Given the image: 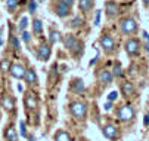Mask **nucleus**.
Instances as JSON below:
<instances>
[{"label":"nucleus","mask_w":149,"mask_h":141,"mask_svg":"<svg viewBox=\"0 0 149 141\" xmlns=\"http://www.w3.org/2000/svg\"><path fill=\"white\" fill-rule=\"evenodd\" d=\"M63 45H65V48L70 49L74 55H81V43L75 39V36L67 34L63 37Z\"/></svg>","instance_id":"nucleus-1"},{"label":"nucleus","mask_w":149,"mask_h":141,"mask_svg":"<svg viewBox=\"0 0 149 141\" xmlns=\"http://www.w3.org/2000/svg\"><path fill=\"white\" fill-rule=\"evenodd\" d=\"M38 2H45V0H38Z\"/></svg>","instance_id":"nucleus-40"},{"label":"nucleus","mask_w":149,"mask_h":141,"mask_svg":"<svg viewBox=\"0 0 149 141\" xmlns=\"http://www.w3.org/2000/svg\"><path fill=\"white\" fill-rule=\"evenodd\" d=\"M102 134H103L105 138H108V140H111V141L118 140V128L114 126V125H105V126L102 128Z\"/></svg>","instance_id":"nucleus-7"},{"label":"nucleus","mask_w":149,"mask_h":141,"mask_svg":"<svg viewBox=\"0 0 149 141\" xmlns=\"http://www.w3.org/2000/svg\"><path fill=\"white\" fill-rule=\"evenodd\" d=\"M36 9H37V3L31 0L30 5H28V11H30V13H34V12H36Z\"/></svg>","instance_id":"nucleus-32"},{"label":"nucleus","mask_w":149,"mask_h":141,"mask_svg":"<svg viewBox=\"0 0 149 141\" xmlns=\"http://www.w3.org/2000/svg\"><path fill=\"white\" fill-rule=\"evenodd\" d=\"M2 33H3V28H0V46L3 45V40H2Z\"/></svg>","instance_id":"nucleus-38"},{"label":"nucleus","mask_w":149,"mask_h":141,"mask_svg":"<svg viewBox=\"0 0 149 141\" xmlns=\"http://www.w3.org/2000/svg\"><path fill=\"white\" fill-rule=\"evenodd\" d=\"M143 3H145V5L148 6V5H149V0H143Z\"/></svg>","instance_id":"nucleus-39"},{"label":"nucleus","mask_w":149,"mask_h":141,"mask_svg":"<svg viewBox=\"0 0 149 141\" xmlns=\"http://www.w3.org/2000/svg\"><path fill=\"white\" fill-rule=\"evenodd\" d=\"M100 11H96V15H95V25H99V21H100Z\"/></svg>","instance_id":"nucleus-34"},{"label":"nucleus","mask_w":149,"mask_h":141,"mask_svg":"<svg viewBox=\"0 0 149 141\" xmlns=\"http://www.w3.org/2000/svg\"><path fill=\"white\" fill-rule=\"evenodd\" d=\"M99 80H100V83H103V85H109L112 82V73L108 71V70L99 71Z\"/></svg>","instance_id":"nucleus-15"},{"label":"nucleus","mask_w":149,"mask_h":141,"mask_svg":"<svg viewBox=\"0 0 149 141\" xmlns=\"http://www.w3.org/2000/svg\"><path fill=\"white\" fill-rule=\"evenodd\" d=\"M18 3H19V0H8L6 2V8L9 12H13L16 8H18Z\"/></svg>","instance_id":"nucleus-23"},{"label":"nucleus","mask_w":149,"mask_h":141,"mask_svg":"<svg viewBox=\"0 0 149 141\" xmlns=\"http://www.w3.org/2000/svg\"><path fill=\"white\" fill-rule=\"evenodd\" d=\"M33 30L37 34H40L41 31H43V24H41L40 19H34V21H33Z\"/></svg>","instance_id":"nucleus-22"},{"label":"nucleus","mask_w":149,"mask_h":141,"mask_svg":"<svg viewBox=\"0 0 149 141\" xmlns=\"http://www.w3.org/2000/svg\"><path fill=\"white\" fill-rule=\"evenodd\" d=\"M55 141H72V138L67 131H58L55 135Z\"/></svg>","instance_id":"nucleus-19"},{"label":"nucleus","mask_w":149,"mask_h":141,"mask_svg":"<svg viewBox=\"0 0 149 141\" xmlns=\"http://www.w3.org/2000/svg\"><path fill=\"white\" fill-rule=\"evenodd\" d=\"M63 2H65L68 6H72V3H74V0H63Z\"/></svg>","instance_id":"nucleus-37"},{"label":"nucleus","mask_w":149,"mask_h":141,"mask_svg":"<svg viewBox=\"0 0 149 141\" xmlns=\"http://www.w3.org/2000/svg\"><path fill=\"white\" fill-rule=\"evenodd\" d=\"M25 71H27L25 67L21 64V63H15V64H12V66H10V70H9L10 76L15 77V79H24Z\"/></svg>","instance_id":"nucleus-6"},{"label":"nucleus","mask_w":149,"mask_h":141,"mask_svg":"<svg viewBox=\"0 0 149 141\" xmlns=\"http://www.w3.org/2000/svg\"><path fill=\"white\" fill-rule=\"evenodd\" d=\"M10 43H12L13 49H19V42H18V37H15V36H10Z\"/></svg>","instance_id":"nucleus-28"},{"label":"nucleus","mask_w":149,"mask_h":141,"mask_svg":"<svg viewBox=\"0 0 149 141\" xmlns=\"http://www.w3.org/2000/svg\"><path fill=\"white\" fill-rule=\"evenodd\" d=\"M100 46L106 51V52H112L114 48H115V42H114V39L109 36V34H103L100 37Z\"/></svg>","instance_id":"nucleus-8"},{"label":"nucleus","mask_w":149,"mask_h":141,"mask_svg":"<svg viewBox=\"0 0 149 141\" xmlns=\"http://www.w3.org/2000/svg\"><path fill=\"white\" fill-rule=\"evenodd\" d=\"M142 34H143V37H145V40H146V51H148V54H149V34H148L146 31H143Z\"/></svg>","instance_id":"nucleus-33"},{"label":"nucleus","mask_w":149,"mask_h":141,"mask_svg":"<svg viewBox=\"0 0 149 141\" xmlns=\"http://www.w3.org/2000/svg\"><path fill=\"white\" fill-rule=\"evenodd\" d=\"M19 129H21V137H27V128H25V122L21 120L19 122Z\"/></svg>","instance_id":"nucleus-27"},{"label":"nucleus","mask_w":149,"mask_h":141,"mask_svg":"<svg viewBox=\"0 0 149 141\" xmlns=\"http://www.w3.org/2000/svg\"><path fill=\"white\" fill-rule=\"evenodd\" d=\"M70 9H71V6H68L63 0H59L58 5H56V15L63 18V16H67L70 13Z\"/></svg>","instance_id":"nucleus-11"},{"label":"nucleus","mask_w":149,"mask_h":141,"mask_svg":"<svg viewBox=\"0 0 149 141\" xmlns=\"http://www.w3.org/2000/svg\"><path fill=\"white\" fill-rule=\"evenodd\" d=\"M27 25H28V18H27V16H22V18H21V21H19L18 28H19L21 31H24V30L27 28Z\"/></svg>","instance_id":"nucleus-25"},{"label":"nucleus","mask_w":149,"mask_h":141,"mask_svg":"<svg viewBox=\"0 0 149 141\" xmlns=\"http://www.w3.org/2000/svg\"><path fill=\"white\" fill-rule=\"evenodd\" d=\"M143 123H145L146 126L149 125V113H146V114H145V120H143Z\"/></svg>","instance_id":"nucleus-35"},{"label":"nucleus","mask_w":149,"mask_h":141,"mask_svg":"<svg viewBox=\"0 0 149 141\" xmlns=\"http://www.w3.org/2000/svg\"><path fill=\"white\" fill-rule=\"evenodd\" d=\"M81 23H83V19H81L80 16H75V18L72 19V23H71V25H72V27H78V25H80Z\"/></svg>","instance_id":"nucleus-31"},{"label":"nucleus","mask_w":149,"mask_h":141,"mask_svg":"<svg viewBox=\"0 0 149 141\" xmlns=\"http://www.w3.org/2000/svg\"><path fill=\"white\" fill-rule=\"evenodd\" d=\"M105 110H111V101H108L105 104Z\"/></svg>","instance_id":"nucleus-36"},{"label":"nucleus","mask_w":149,"mask_h":141,"mask_svg":"<svg viewBox=\"0 0 149 141\" xmlns=\"http://www.w3.org/2000/svg\"><path fill=\"white\" fill-rule=\"evenodd\" d=\"M0 117H2V114H0Z\"/></svg>","instance_id":"nucleus-41"},{"label":"nucleus","mask_w":149,"mask_h":141,"mask_svg":"<svg viewBox=\"0 0 149 141\" xmlns=\"http://www.w3.org/2000/svg\"><path fill=\"white\" fill-rule=\"evenodd\" d=\"M121 91H123V94L125 95V97H129V95H132L133 92H134V88H133V85L132 83H124L123 85V88H121Z\"/></svg>","instance_id":"nucleus-21"},{"label":"nucleus","mask_w":149,"mask_h":141,"mask_svg":"<svg viewBox=\"0 0 149 141\" xmlns=\"http://www.w3.org/2000/svg\"><path fill=\"white\" fill-rule=\"evenodd\" d=\"M50 54H52V49L49 45L43 43V45H40V48L37 49V56L40 61H47V59L50 58Z\"/></svg>","instance_id":"nucleus-9"},{"label":"nucleus","mask_w":149,"mask_h":141,"mask_svg":"<svg viewBox=\"0 0 149 141\" xmlns=\"http://www.w3.org/2000/svg\"><path fill=\"white\" fill-rule=\"evenodd\" d=\"M70 111L77 119H84L87 114V106L81 101H74L70 104Z\"/></svg>","instance_id":"nucleus-2"},{"label":"nucleus","mask_w":149,"mask_h":141,"mask_svg":"<svg viewBox=\"0 0 149 141\" xmlns=\"http://www.w3.org/2000/svg\"><path fill=\"white\" fill-rule=\"evenodd\" d=\"M2 107L6 111H13V109H15V99L10 95H5L2 98Z\"/></svg>","instance_id":"nucleus-12"},{"label":"nucleus","mask_w":149,"mask_h":141,"mask_svg":"<svg viewBox=\"0 0 149 141\" xmlns=\"http://www.w3.org/2000/svg\"><path fill=\"white\" fill-rule=\"evenodd\" d=\"M49 40H50V43H56V42H59V40H61V34H59V31L55 30V28H52V30H50V34H49Z\"/></svg>","instance_id":"nucleus-20"},{"label":"nucleus","mask_w":149,"mask_h":141,"mask_svg":"<svg viewBox=\"0 0 149 141\" xmlns=\"http://www.w3.org/2000/svg\"><path fill=\"white\" fill-rule=\"evenodd\" d=\"M10 66H12V64H10V61H9V59H3V61L0 63V68H2L5 73L10 70Z\"/></svg>","instance_id":"nucleus-26"},{"label":"nucleus","mask_w":149,"mask_h":141,"mask_svg":"<svg viewBox=\"0 0 149 141\" xmlns=\"http://www.w3.org/2000/svg\"><path fill=\"white\" fill-rule=\"evenodd\" d=\"M93 8V0H80L78 2V9L83 12H87Z\"/></svg>","instance_id":"nucleus-18"},{"label":"nucleus","mask_w":149,"mask_h":141,"mask_svg":"<svg viewBox=\"0 0 149 141\" xmlns=\"http://www.w3.org/2000/svg\"><path fill=\"white\" fill-rule=\"evenodd\" d=\"M134 117V110L132 106H123L118 110V119L123 120V122H130V120Z\"/></svg>","instance_id":"nucleus-5"},{"label":"nucleus","mask_w":149,"mask_h":141,"mask_svg":"<svg viewBox=\"0 0 149 141\" xmlns=\"http://www.w3.org/2000/svg\"><path fill=\"white\" fill-rule=\"evenodd\" d=\"M120 28L124 34H133L137 31V23L133 18H124L120 23Z\"/></svg>","instance_id":"nucleus-3"},{"label":"nucleus","mask_w":149,"mask_h":141,"mask_svg":"<svg viewBox=\"0 0 149 141\" xmlns=\"http://www.w3.org/2000/svg\"><path fill=\"white\" fill-rule=\"evenodd\" d=\"M5 138H6L8 141H18V134H16V131H15L13 126L6 128V131H5Z\"/></svg>","instance_id":"nucleus-17"},{"label":"nucleus","mask_w":149,"mask_h":141,"mask_svg":"<svg viewBox=\"0 0 149 141\" xmlns=\"http://www.w3.org/2000/svg\"><path fill=\"white\" fill-rule=\"evenodd\" d=\"M124 49H125L127 55H130V56L139 55V51H140L139 40H136V39H129V40L125 42V45H124Z\"/></svg>","instance_id":"nucleus-4"},{"label":"nucleus","mask_w":149,"mask_h":141,"mask_svg":"<svg viewBox=\"0 0 149 141\" xmlns=\"http://www.w3.org/2000/svg\"><path fill=\"white\" fill-rule=\"evenodd\" d=\"M21 37H22V40H24L25 43H28V42H30V39H31V34H30L28 31L24 30V31H22V36H21Z\"/></svg>","instance_id":"nucleus-29"},{"label":"nucleus","mask_w":149,"mask_h":141,"mask_svg":"<svg viewBox=\"0 0 149 141\" xmlns=\"http://www.w3.org/2000/svg\"><path fill=\"white\" fill-rule=\"evenodd\" d=\"M24 104H25V107H27L28 110H36V109H37V106H38L37 97H36L34 94L28 92V94L25 95V98H24Z\"/></svg>","instance_id":"nucleus-10"},{"label":"nucleus","mask_w":149,"mask_h":141,"mask_svg":"<svg viewBox=\"0 0 149 141\" xmlns=\"http://www.w3.org/2000/svg\"><path fill=\"white\" fill-rule=\"evenodd\" d=\"M117 98H118V92H117V91L109 92V95H108V101H115Z\"/></svg>","instance_id":"nucleus-30"},{"label":"nucleus","mask_w":149,"mask_h":141,"mask_svg":"<svg viewBox=\"0 0 149 141\" xmlns=\"http://www.w3.org/2000/svg\"><path fill=\"white\" fill-rule=\"evenodd\" d=\"M24 79H25V82H27L28 85H34V83H37V74H36L34 68H30V70H27V71H25V76H24Z\"/></svg>","instance_id":"nucleus-16"},{"label":"nucleus","mask_w":149,"mask_h":141,"mask_svg":"<svg viewBox=\"0 0 149 141\" xmlns=\"http://www.w3.org/2000/svg\"><path fill=\"white\" fill-rule=\"evenodd\" d=\"M105 12L108 16H114L118 13V5L115 2H112V0H108V2L105 3Z\"/></svg>","instance_id":"nucleus-13"},{"label":"nucleus","mask_w":149,"mask_h":141,"mask_svg":"<svg viewBox=\"0 0 149 141\" xmlns=\"http://www.w3.org/2000/svg\"><path fill=\"white\" fill-rule=\"evenodd\" d=\"M112 74H115L117 77H121V76H123V68H121V64H120V63H115V64H114V71H112Z\"/></svg>","instance_id":"nucleus-24"},{"label":"nucleus","mask_w":149,"mask_h":141,"mask_svg":"<svg viewBox=\"0 0 149 141\" xmlns=\"http://www.w3.org/2000/svg\"><path fill=\"white\" fill-rule=\"evenodd\" d=\"M71 89L75 92V94H83L86 91V86H84V82L80 79H74L72 83H71Z\"/></svg>","instance_id":"nucleus-14"}]
</instances>
